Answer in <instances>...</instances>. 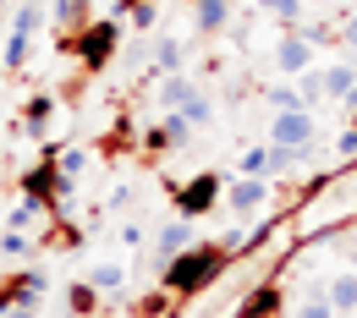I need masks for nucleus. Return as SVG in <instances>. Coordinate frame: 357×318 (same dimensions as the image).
<instances>
[{
	"instance_id": "f257e3e1",
	"label": "nucleus",
	"mask_w": 357,
	"mask_h": 318,
	"mask_svg": "<svg viewBox=\"0 0 357 318\" xmlns=\"http://www.w3.org/2000/svg\"><path fill=\"white\" fill-rule=\"evenodd\" d=\"M231 269V253H225V241H192L187 253H176L171 264H160V285L187 302V296H204L220 274Z\"/></svg>"
},
{
	"instance_id": "f03ea898",
	"label": "nucleus",
	"mask_w": 357,
	"mask_h": 318,
	"mask_svg": "<svg viewBox=\"0 0 357 318\" xmlns=\"http://www.w3.org/2000/svg\"><path fill=\"white\" fill-rule=\"evenodd\" d=\"M116 49H121V17H93L89 28L55 39V55H72V61L83 66V77L105 72V66L116 61Z\"/></svg>"
},
{
	"instance_id": "7ed1b4c3",
	"label": "nucleus",
	"mask_w": 357,
	"mask_h": 318,
	"mask_svg": "<svg viewBox=\"0 0 357 318\" xmlns=\"http://www.w3.org/2000/svg\"><path fill=\"white\" fill-rule=\"evenodd\" d=\"M72 186H77V182H66V176H61V165H55V143H50L45 154H39V165H28V170L17 176V192L39 198V203H45L55 220H61V203L72 198Z\"/></svg>"
},
{
	"instance_id": "20e7f679",
	"label": "nucleus",
	"mask_w": 357,
	"mask_h": 318,
	"mask_svg": "<svg viewBox=\"0 0 357 318\" xmlns=\"http://www.w3.org/2000/svg\"><path fill=\"white\" fill-rule=\"evenodd\" d=\"M171 198H176V214H181V220H209V214L225 203V176H220V170H198V176L181 182Z\"/></svg>"
},
{
	"instance_id": "39448f33",
	"label": "nucleus",
	"mask_w": 357,
	"mask_h": 318,
	"mask_svg": "<svg viewBox=\"0 0 357 318\" xmlns=\"http://www.w3.org/2000/svg\"><path fill=\"white\" fill-rule=\"evenodd\" d=\"M269 143H280V148H313L319 143V116L313 110H275L269 116Z\"/></svg>"
},
{
	"instance_id": "423d86ee",
	"label": "nucleus",
	"mask_w": 357,
	"mask_h": 318,
	"mask_svg": "<svg viewBox=\"0 0 357 318\" xmlns=\"http://www.w3.org/2000/svg\"><path fill=\"white\" fill-rule=\"evenodd\" d=\"M45 291H50V280L39 269H6L0 274V318L11 313V308H28V302H45Z\"/></svg>"
},
{
	"instance_id": "0eeeda50",
	"label": "nucleus",
	"mask_w": 357,
	"mask_h": 318,
	"mask_svg": "<svg viewBox=\"0 0 357 318\" xmlns=\"http://www.w3.org/2000/svg\"><path fill=\"white\" fill-rule=\"evenodd\" d=\"M308 66H319V49H313V39L303 28H291L286 39H275V72L280 77H303Z\"/></svg>"
},
{
	"instance_id": "6e6552de",
	"label": "nucleus",
	"mask_w": 357,
	"mask_h": 318,
	"mask_svg": "<svg viewBox=\"0 0 357 318\" xmlns=\"http://www.w3.org/2000/svg\"><path fill=\"white\" fill-rule=\"evenodd\" d=\"M280 313H286V291H280V280H259V285L242 291L236 308H231V318H280Z\"/></svg>"
},
{
	"instance_id": "1a4fd4ad",
	"label": "nucleus",
	"mask_w": 357,
	"mask_h": 318,
	"mask_svg": "<svg viewBox=\"0 0 357 318\" xmlns=\"http://www.w3.org/2000/svg\"><path fill=\"white\" fill-rule=\"evenodd\" d=\"M269 198H275V186H269V176H236V182L225 186V209L231 214H259V209H269Z\"/></svg>"
},
{
	"instance_id": "9d476101",
	"label": "nucleus",
	"mask_w": 357,
	"mask_h": 318,
	"mask_svg": "<svg viewBox=\"0 0 357 318\" xmlns=\"http://www.w3.org/2000/svg\"><path fill=\"white\" fill-rule=\"evenodd\" d=\"M187 143H192V121H187L181 110H171L154 132H143V154H149V159H160L165 148H187Z\"/></svg>"
},
{
	"instance_id": "9b49d317",
	"label": "nucleus",
	"mask_w": 357,
	"mask_h": 318,
	"mask_svg": "<svg viewBox=\"0 0 357 318\" xmlns=\"http://www.w3.org/2000/svg\"><path fill=\"white\" fill-rule=\"evenodd\" d=\"M192 241H198V230H192V220H165V225L154 230V258H160V264H171V258H176V253H187V247H192Z\"/></svg>"
},
{
	"instance_id": "f8f14e48",
	"label": "nucleus",
	"mask_w": 357,
	"mask_h": 318,
	"mask_svg": "<svg viewBox=\"0 0 357 318\" xmlns=\"http://www.w3.org/2000/svg\"><path fill=\"white\" fill-rule=\"evenodd\" d=\"M50 116H55V93H28V104H22V116H17V137H45L50 132Z\"/></svg>"
},
{
	"instance_id": "ddd939ff",
	"label": "nucleus",
	"mask_w": 357,
	"mask_h": 318,
	"mask_svg": "<svg viewBox=\"0 0 357 318\" xmlns=\"http://www.w3.org/2000/svg\"><path fill=\"white\" fill-rule=\"evenodd\" d=\"M225 22H231V0H192V28L209 39V33H220Z\"/></svg>"
},
{
	"instance_id": "4468645a",
	"label": "nucleus",
	"mask_w": 357,
	"mask_h": 318,
	"mask_svg": "<svg viewBox=\"0 0 357 318\" xmlns=\"http://www.w3.org/2000/svg\"><path fill=\"white\" fill-rule=\"evenodd\" d=\"M45 220H55L39 198H28V192H17V203H11V214H6V225L11 230H33V225H45Z\"/></svg>"
},
{
	"instance_id": "2eb2a0df",
	"label": "nucleus",
	"mask_w": 357,
	"mask_h": 318,
	"mask_svg": "<svg viewBox=\"0 0 357 318\" xmlns=\"http://www.w3.org/2000/svg\"><path fill=\"white\" fill-rule=\"evenodd\" d=\"M89 0H55V39L61 33H77V28H89Z\"/></svg>"
},
{
	"instance_id": "dca6fc26",
	"label": "nucleus",
	"mask_w": 357,
	"mask_h": 318,
	"mask_svg": "<svg viewBox=\"0 0 357 318\" xmlns=\"http://www.w3.org/2000/svg\"><path fill=\"white\" fill-rule=\"evenodd\" d=\"M192 93H198V83H192L187 72H165V83H160V104H165V110H181Z\"/></svg>"
},
{
	"instance_id": "f3484780",
	"label": "nucleus",
	"mask_w": 357,
	"mask_h": 318,
	"mask_svg": "<svg viewBox=\"0 0 357 318\" xmlns=\"http://www.w3.org/2000/svg\"><path fill=\"white\" fill-rule=\"evenodd\" d=\"M352 83H357V61H335V66H324V99H347Z\"/></svg>"
},
{
	"instance_id": "a211bd4d",
	"label": "nucleus",
	"mask_w": 357,
	"mask_h": 318,
	"mask_svg": "<svg viewBox=\"0 0 357 318\" xmlns=\"http://www.w3.org/2000/svg\"><path fill=\"white\" fill-rule=\"evenodd\" d=\"M324 291H330V302H335V313H341V318L357 313V274H335V280H324Z\"/></svg>"
},
{
	"instance_id": "6ab92c4d",
	"label": "nucleus",
	"mask_w": 357,
	"mask_h": 318,
	"mask_svg": "<svg viewBox=\"0 0 357 318\" xmlns=\"http://www.w3.org/2000/svg\"><path fill=\"white\" fill-rule=\"evenodd\" d=\"M308 159H313V148H280V143H269V176H291Z\"/></svg>"
},
{
	"instance_id": "aec40b11",
	"label": "nucleus",
	"mask_w": 357,
	"mask_h": 318,
	"mask_svg": "<svg viewBox=\"0 0 357 318\" xmlns=\"http://www.w3.org/2000/svg\"><path fill=\"white\" fill-rule=\"evenodd\" d=\"M66 308H72V318H93V313H99V291H93V280L66 285Z\"/></svg>"
},
{
	"instance_id": "412c9836",
	"label": "nucleus",
	"mask_w": 357,
	"mask_h": 318,
	"mask_svg": "<svg viewBox=\"0 0 357 318\" xmlns=\"http://www.w3.org/2000/svg\"><path fill=\"white\" fill-rule=\"evenodd\" d=\"M259 6H264V17L286 22V28H303L308 22V0H259Z\"/></svg>"
},
{
	"instance_id": "4be33fe9",
	"label": "nucleus",
	"mask_w": 357,
	"mask_h": 318,
	"mask_svg": "<svg viewBox=\"0 0 357 318\" xmlns=\"http://www.w3.org/2000/svg\"><path fill=\"white\" fill-rule=\"evenodd\" d=\"M28 49H33V33H6L0 66H6V72H22V66H28Z\"/></svg>"
},
{
	"instance_id": "5701e85b",
	"label": "nucleus",
	"mask_w": 357,
	"mask_h": 318,
	"mask_svg": "<svg viewBox=\"0 0 357 318\" xmlns=\"http://www.w3.org/2000/svg\"><path fill=\"white\" fill-rule=\"evenodd\" d=\"M89 280H93L99 296H105V291H121V285H127V264H93Z\"/></svg>"
},
{
	"instance_id": "b1692460",
	"label": "nucleus",
	"mask_w": 357,
	"mask_h": 318,
	"mask_svg": "<svg viewBox=\"0 0 357 318\" xmlns=\"http://www.w3.org/2000/svg\"><path fill=\"white\" fill-rule=\"evenodd\" d=\"M171 302H176V296L160 285V291H149V296H137V302H132V318H165V313H171Z\"/></svg>"
},
{
	"instance_id": "393cba45",
	"label": "nucleus",
	"mask_w": 357,
	"mask_h": 318,
	"mask_svg": "<svg viewBox=\"0 0 357 318\" xmlns=\"http://www.w3.org/2000/svg\"><path fill=\"white\" fill-rule=\"evenodd\" d=\"M89 148H55V165H61V176L66 182H83V170H89Z\"/></svg>"
},
{
	"instance_id": "a878e982",
	"label": "nucleus",
	"mask_w": 357,
	"mask_h": 318,
	"mask_svg": "<svg viewBox=\"0 0 357 318\" xmlns=\"http://www.w3.org/2000/svg\"><path fill=\"white\" fill-rule=\"evenodd\" d=\"M39 253V241H28V230H0V258H33Z\"/></svg>"
},
{
	"instance_id": "bb28decb",
	"label": "nucleus",
	"mask_w": 357,
	"mask_h": 318,
	"mask_svg": "<svg viewBox=\"0 0 357 318\" xmlns=\"http://www.w3.org/2000/svg\"><path fill=\"white\" fill-rule=\"evenodd\" d=\"M291 318H341V313H335L330 291H324V285H313V291H308V302H303V308H297Z\"/></svg>"
},
{
	"instance_id": "cd10ccee",
	"label": "nucleus",
	"mask_w": 357,
	"mask_h": 318,
	"mask_svg": "<svg viewBox=\"0 0 357 318\" xmlns=\"http://www.w3.org/2000/svg\"><path fill=\"white\" fill-rule=\"evenodd\" d=\"M154 72H181V39H154Z\"/></svg>"
},
{
	"instance_id": "c85d7f7f",
	"label": "nucleus",
	"mask_w": 357,
	"mask_h": 318,
	"mask_svg": "<svg viewBox=\"0 0 357 318\" xmlns=\"http://www.w3.org/2000/svg\"><path fill=\"white\" fill-rule=\"evenodd\" d=\"M39 22H45V0H22L17 17H11V33H33Z\"/></svg>"
},
{
	"instance_id": "c756f323",
	"label": "nucleus",
	"mask_w": 357,
	"mask_h": 318,
	"mask_svg": "<svg viewBox=\"0 0 357 318\" xmlns=\"http://www.w3.org/2000/svg\"><path fill=\"white\" fill-rule=\"evenodd\" d=\"M297 93H303V104H319V99H324V66H308V72H303V77H297Z\"/></svg>"
},
{
	"instance_id": "7c9ffc66",
	"label": "nucleus",
	"mask_w": 357,
	"mask_h": 318,
	"mask_svg": "<svg viewBox=\"0 0 357 318\" xmlns=\"http://www.w3.org/2000/svg\"><path fill=\"white\" fill-rule=\"evenodd\" d=\"M181 116H187L192 127H209V116H215V99H209V93L198 88L192 99H187V104H181Z\"/></svg>"
},
{
	"instance_id": "2f4dec72",
	"label": "nucleus",
	"mask_w": 357,
	"mask_h": 318,
	"mask_svg": "<svg viewBox=\"0 0 357 318\" xmlns=\"http://www.w3.org/2000/svg\"><path fill=\"white\" fill-rule=\"evenodd\" d=\"M269 110H308L297 88H269Z\"/></svg>"
},
{
	"instance_id": "473e14b6",
	"label": "nucleus",
	"mask_w": 357,
	"mask_h": 318,
	"mask_svg": "<svg viewBox=\"0 0 357 318\" xmlns=\"http://www.w3.org/2000/svg\"><path fill=\"white\" fill-rule=\"evenodd\" d=\"M242 176H269V148H248L242 154Z\"/></svg>"
},
{
	"instance_id": "72a5a7b5",
	"label": "nucleus",
	"mask_w": 357,
	"mask_h": 318,
	"mask_svg": "<svg viewBox=\"0 0 357 318\" xmlns=\"http://www.w3.org/2000/svg\"><path fill=\"white\" fill-rule=\"evenodd\" d=\"M335 45L347 49V55H357V11L347 17V22H341V28H335Z\"/></svg>"
},
{
	"instance_id": "f704fd0d",
	"label": "nucleus",
	"mask_w": 357,
	"mask_h": 318,
	"mask_svg": "<svg viewBox=\"0 0 357 318\" xmlns=\"http://www.w3.org/2000/svg\"><path fill=\"white\" fill-rule=\"evenodd\" d=\"M154 17H160V6H154V0H143V6L132 11V28H137V33H149V28H154Z\"/></svg>"
},
{
	"instance_id": "c9c22d12",
	"label": "nucleus",
	"mask_w": 357,
	"mask_h": 318,
	"mask_svg": "<svg viewBox=\"0 0 357 318\" xmlns=\"http://www.w3.org/2000/svg\"><path fill=\"white\" fill-rule=\"evenodd\" d=\"M335 154H341V159H357V127H341V137H335Z\"/></svg>"
},
{
	"instance_id": "e433bc0d",
	"label": "nucleus",
	"mask_w": 357,
	"mask_h": 318,
	"mask_svg": "<svg viewBox=\"0 0 357 318\" xmlns=\"http://www.w3.org/2000/svg\"><path fill=\"white\" fill-rule=\"evenodd\" d=\"M121 247H149V230L143 225H121Z\"/></svg>"
},
{
	"instance_id": "4c0bfd02",
	"label": "nucleus",
	"mask_w": 357,
	"mask_h": 318,
	"mask_svg": "<svg viewBox=\"0 0 357 318\" xmlns=\"http://www.w3.org/2000/svg\"><path fill=\"white\" fill-rule=\"evenodd\" d=\"M341 104H347V110H352V116H357V83H352V88H347V99H341Z\"/></svg>"
},
{
	"instance_id": "58836bf2",
	"label": "nucleus",
	"mask_w": 357,
	"mask_h": 318,
	"mask_svg": "<svg viewBox=\"0 0 357 318\" xmlns=\"http://www.w3.org/2000/svg\"><path fill=\"white\" fill-rule=\"evenodd\" d=\"M308 6H324V0H308Z\"/></svg>"
},
{
	"instance_id": "ea45409f",
	"label": "nucleus",
	"mask_w": 357,
	"mask_h": 318,
	"mask_svg": "<svg viewBox=\"0 0 357 318\" xmlns=\"http://www.w3.org/2000/svg\"><path fill=\"white\" fill-rule=\"evenodd\" d=\"M352 127H357V116H352Z\"/></svg>"
},
{
	"instance_id": "a19ab883",
	"label": "nucleus",
	"mask_w": 357,
	"mask_h": 318,
	"mask_svg": "<svg viewBox=\"0 0 357 318\" xmlns=\"http://www.w3.org/2000/svg\"><path fill=\"white\" fill-rule=\"evenodd\" d=\"M352 61H357V55H352Z\"/></svg>"
}]
</instances>
